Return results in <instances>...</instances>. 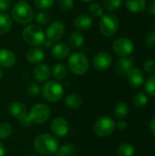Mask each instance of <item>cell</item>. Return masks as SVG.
I'll return each mask as SVG.
<instances>
[{"mask_svg":"<svg viewBox=\"0 0 155 156\" xmlns=\"http://www.w3.org/2000/svg\"><path fill=\"white\" fill-rule=\"evenodd\" d=\"M117 153L119 156H133L135 154V149L132 144L129 143H122L118 146Z\"/></svg>","mask_w":155,"mask_h":156,"instance_id":"cell-28","label":"cell"},{"mask_svg":"<svg viewBox=\"0 0 155 156\" xmlns=\"http://www.w3.org/2000/svg\"><path fill=\"white\" fill-rule=\"evenodd\" d=\"M41 95L46 101L56 103L63 98L64 88L59 81L48 80L41 87Z\"/></svg>","mask_w":155,"mask_h":156,"instance_id":"cell-3","label":"cell"},{"mask_svg":"<svg viewBox=\"0 0 155 156\" xmlns=\"http://www.w3.org/2000/svg\"><path fill=\"white\" fill-rule=\"evenodd\" d=\"M51 73L57 81H60L67 78V76L69 74V70L65 64L59 62V63H57L54 65Z\"/></svg>","mask_w":155,"mask_h":156,"instance_id":"cell-23","label":"cell"},{"mask_svg":"<svg viewBox=\"0 0 155 156\" xmlns=\"http://www.w3.org/2000/svg\"><path fill=\"white\" fill-rule=\"evenodd\" d=\"M54 3L55 0H34L35 5L41 10H46L50 8Z\"/></svg>","mask_w":155,"mask_h":156,"instance_id":"cell-36","label":"cell"},{"mask_svg":"<svg viewBox=\"0 0 155 156\" xmlns=\"http://www.w3.org/2000/svg\"><path fill=\"white\" fill-rule=\"evenodd\" d=\"M5 149L4 144L0 142V156H5Z\"/></svg>","mask_w":155,"mask_h":156,"instance_id":"cell-46","label":"cell"},{"mask_svg":"<svg viewBox=\"0 0 155 156\" xmlns=\"http://www.w3.org/2000/svg\"><path fill=\"white\" fill-rule=\"evenodd\" d=\"M17 60L16 55L8 48L0 49V68L9 69L16 65Z\"/></svg>","mask_w":155,"mask_h":156,"instance_id":"cell-15","label":"cell"},{"mask_svg":"<svg viewBox=\"0 0 155 156\" xmlns=\"http://www.w3.org/2000/svg\"><path fill=\"white\" fill-rule=\"evenodd\" d=\"M103 7L108 11H115L119 9L122 4V0H103Z\"/></svg>","mask_w":155,"mask_h":156,"instance_id":"cell-34","label":"cell"},{"mask_svg":"<svg viewBox=\"0 0 155 156\" xmlns=\"http://www.w3.org/2000/svg\"><path fill=\"white\" fill-rule=\"evenodd\" d=\"M127 80L129 84L133 88H140L144 83V74L143 71L139 68H132L126 74Z\"/></svg>","mask_w":155,"mask_h":156,"instance_id":"cell-14","label":"cell"},{"mask_svg":"<svg viewBox=\"0 0 155 156\" xmlns=\"http://www.w3.org/2000/svg\"><path fill=\"white\" fill-rule=\"evenodd\" d=\"M51 54L56 59H65L69 57L70 55V48L68 44L64 42H59L55 44L52 47L51 49Z\"/></svg>","mask_w":155,"mask_h":156,"instance_id":"cell-17","label":"cell"},{"mask_svg":"<svg viewBox=\"0 0 155 156\" xmlns=\"http://www.w3.org/2000/svg\"><path fill=\"white\" fill-rule=\"evenodd\" d=\"M51 114L50 108L48 104L43 102L36 103L32 106L30 109V112H28V116L32 122V123L35 124H43L46 122L48 121Z\"/></svg>","mask_w":155,"mask_h":156,"instance_id":"cell-8","label":"cell"},{"mask_svg":"<svg viewBox=\"0 0 155 156\" xmlns=\"http://www.w3.org/2000/svg\"><path fill=\"white\" fill-rule=\"evenodd\" d=\"M144 90L149 96L155 97V73L151 75L144 82Z\"/></svg>","mask_w":155,"mask_h":156,"instance_id":"cell-30","label":"cell"},{"mask_svg":"<svg viewBox=\"0 0 155 156\" xmlns=\"http://www.w3.org/2000/svg\"><path fill=\"white\" fill-rule=\"evenodd\" d=\"M13 133V127L7 122H3L0 123V140L8 139Z\"/></svg>","mask_w":155,"mask_h":156,"instance_id":"cell-29","label":"cell"},{"mask_svg":"<svg viewBox=\"0 0 155 156\" xmlns=\"http://www.w3.org/2000/svg\"><path fill=\"white\" fill-rule=\"evenodd\" d=\"M74 26L79 31H86L93 26V18L88 14H80L74 20Z\"/></svg>","mask_w":155,"mask_h":156,"instance_id":"cell-18","label":"cell"},{"mask_svg":"<svg viewBox=\"0 0 155 156\" xmlns=\"http://www.w3.org/2000/svg\"><path fill=\"white\" fill-rule=\"evenodd\" d=\"M128 123L124 120H119L118 122H116V128H118L120 131H123L127 128Z\"/></svg>","mask_w":155,"mask_h":156,"instance_id":"cell-43","label":"cell"},{"mask_svg":"<svg viewBox=\"0 0 155 156\" xmlns=\"http://www.w3.org/2000/svg\"><path fill=\"white\" fill-rule=\"evenodd\" d=\"M135 59L132 57L120 58L115 65V70L120 76H126L128 71L134 67Z\"/></svg>","mask_w":155,"mask_h":156,"instance_id":"cell-16","label":"cell"},{"mask_svg":"<svg viewBox=\"0 0 155 156\" xmlns=\"http://www.w3.org/2000/svg\"><path fill=\"white\" fill-rule=\"evenodd\" d=\"M116 129V122L110 116L100 117L93 125L94 133L101 138L108 137L112 134Z\"/></svg>","mask_w":155,"mask_h":156,"instance_id":"cell-6","label":"cell"},{"mask_svg":"<svg viewBox=\"0 0 155 156\" xmlns=\"http://www.w3.org/2000/svg\"><path fill=\"white\" fill-rule=\"evenodd\" d=\"M100 30L101 34L105 37H111L119 29V19L118 17L111 13H106L103 14V16L100 17Z\"/></svg>","mask_w":155,"mask_h":156,"instance_id":"cell-7","label":"cell"},{"mask_svg":"<svg viewBox=\"0 0 155 156\" xmlns=\"http://www.w3.org/2000/svg\"><path fill=\"white\" fill-rule=\"evenodd\" d=\"M52 44H53L52 41H50V40H48V39H45L42 45H43L45 48H50V47L52 46Z\"/></svg>","mask_w":155,"mask_h":156,"instance_id":"cell-45","label":"cell"},{"mask_svg":"<svg viewBox=\"0 0 155 156\" xmlns=\"http://www.w3.org/2000/svg\"><path fill=\"white\" fill-rule=\"evenodd\" d=\"M65 104L70 109H79L82 105V98L77 93H70L66 96Z\"/></svg>","mask_w":155,"mask_h":156,"instance_id":"cell-26","label":"cell"},{"mask_svg":"<svg viewBox=\"0 0 155 156\" xmlns=\"http://www.w3.org/2000/svg\"><path fill=\"white\" fill-rule=\"evenodd\" d=\"M82 2H84V3H90V2H92L93 0H81Z\"/></svg>","mask_w":155,"mask_h":156,"instance_id":"cell-49","label":"cell"},{"mask_svg":"<svg viewBox=\"0 0 155 156\" xmlns=\"http://www.w3.org/2000/svg\"><path fill=\"white\" fill-rule=\"evenodd\" d=\"M35 19H36V22L37 23L38 26H46V25L48 24L50 16H49V15H48V13L47 11L41 10L37 14Z\"/></svg>","mask_w":155,"mask_h":156,"instance_id":"cell-33","label":"cell"},{"mask_svg":"<svg viewBox=\"0 0 155 156\" xmlns=\"http://www.w3.org/2000/svg\"><path fill=\"white\" fill-rule=\"evenodd\" d=\"M126 7L132 13H142L146 9V0H125Z\"/></svg>","mask_w":155,"mask_h":156,"instance_id":"cell-22","label":"cell"},{"mask_svg":"<svg viewBox=\"0 0 155 156\" xmlns=\"http://www.w3.org/2000/svg\"><path fill=\"white\" fill-rule=\"evenodd\" d=\"M143 68L147 73H154L155 72V59L149 58L145 60L143 64Z\"/></svg>","mask_w":155,"mask_h":156,"instance_id":"cell-39","label":"cell"},{"mask_svg":"<svg viewBox=\"0 0 155 156\" xmlns=\"http://www.w3.org/2000/svg\"><path fill=\"white\" fill-rule=\"evenodd\" d=\"M26 93L31 98H35L39 95L41 93V87L39 86L38 82H30L26 87Z\"/></svg>","mask_w":155,"mask_h":156,"instance_id":"cell-31","label":"cell"},{"mask_svg":"<svg viewBox=\"0 0 155 156\" xmlns=\"http://www.w3.org/2000/svg\"><path fill=\"white\" fill-rule=\"evenodd\" d=\"M8 112L11 116L14 118H16L17 120L22 119L26 115H27V109L26 106L20 102V101H13L8 105Z\"/></svg>","mask_w":155,"mask_h":156,"instance_id":"cell-19","label":"cell"},{"mask_svg":"<svg viewBox=\"0 0 155 156\" xmlns=\"http://www.w3.org/2000/svg\"><path fill=\"white\" fill-rule=\"evenodd\" d=\"M3 76H4V72H3V70H2V69L0 68V80L3 79Z\"/></svg>","mask_w":155,"mask_h":156,"instance_id":"cell-47","label":"cell"},{"mask_svg":"<svg viewBox=\"0 0 155 156\" xmlns=\"http://www.w3.org/2000/svg\"><path fill=\"white\" fill-rule=\"evenodd\" d=\"M58 6L61 10L68 12L70 11L74 6L73 0H58Z\"/></svg>","mask_w":155,"mask_h":156,"instance_id":"cell-38","label":"cell"},{"mask_svg":"<svg viewBox=\"0 0 155 156\" xmlns=\"http://www.w3.org/2000/svg\"><path fill=\"white\" fill-rule=\"evenodd\" d=\"M29 156H37V154H30Z\"/></svg>","mask_w":155,"mask_h":156,"instance_id":"cell-50","label":"cell"},{"mask_svg":"<svg viewBox=\"0 0 155 156\" xmlns=\"http://www.w3.org/2000/svg\"><path fill=\"white\" fill-rule=\"evenodd\" d=\"M53 155H54V156H64L63 154H61V153H60V152H58H58H57L56 154H54Z\"/></svg>","mask_w":155,"mask_h":156,"instance_id":"cell-48","label":"cell"},{"mask_svg":"<svg viewBox=\"0 0 155 156\" xmlns=\"http://www.w3.org/2000/svg\"><path fill=\"white\" fill-rule=\"evenodd\" d=\"M68 68L73 74L81 76L89 70L90 62L83 52H75L69 57Z\"/></svg>","mask_w":155,"mask_h":156,"instance_id":"cell-5","label":"cell"},{"mask_svg":"<svg viewBox=\"0 0 155 156\" xmlns=\"http://www.w3.org/2000/svg\"><path fill=\"white\" fill-rule=\"evenodd\" d=\"M144 44L148 48H155V30H151L145 35Z\"/></svg>","mask_w":155,"mask_h":156,"instance_id":"cell-37","label":"cell"},{"mask_svg":"<svg viewBox=\"0 0 155 156\" xmlns=\"http://www.w3.org/2000/svg\"><path fill=\"white\" fill-rule=\"evenodd\" d=\"M64 34H65V26L60 20H55L51 22L48 26L45 32V36L47 39L52 42H56L61 39Z\"/></svg>","mask_w":155,"mask_h":156,"instance_id":"cell-10","label":"cell"},{"mask_svg":"<svg viewBox=\"0 0 155 156\" xmlns=\"http://www.w3.org/2000/svg\"><path fill=\"white\" fill-rule=\"evenodd\" d=\"M18 122H19V124L22 126V127H29L31 124H32V122H31V120H30V118H29V116H28V113H27V115H26L25 117H23L22 119H20V120H18Z\"/></svg>","mask_w":155,"mask_h":156,"instance_id":"cell-41","label":"cell"},{"mask_svg":"<svg viewBox=\"0 0 155 156\" xmlns=\"http://www.w3.org/2000/svg\"><path fill=\"white\" fill-rule=\"evenodd\" d=\"M12 5V0H0V11L5 12Z\"/></svg>","mask_w":155,"mask_h":156,"instance_id":"cell-40","label":"cell"},{"mask_svg":"<svg viewBox=\"0 0 155 156\" xmlns=\"http://www.w3.org/2000/svg\"><path fill=\"white\" fill-rule=\"evenodd\" d=\"M129 105L127 102L125 101H120L118 102L115 107H114V116L116 119L118 120H123L124 118H126L129 114Z\"/></svg>","mask_w":155,"mask_h":156,"instance_id":"cell-25","label":"cell"},{"mask_svg":"<svg viewBox=\"0 0 155 156\" xmlns=\"http://www.w3.org/2000/svg\"><path fill=\"white\" fill-rule=\"evenodd\" d=\"M13 25V20L9 15L5 12H0V35L7 34Z\"/></svg>","mask_w":155,"mask_h":156,"instance_id":"cell-24","label":"cell"},{"mask_svg":"<svg viewBox=\"0 0 155 156\" xmlns=\"http://www.w3.org/2000/svg\"><path fill=\"white\" fill-rule=\"evenodd\" d=\"M51 76V69L46 63H39L33 69V78L37 82H46Z\"/></svg>","mask_w":155,"mask_h":156,"instance_id":"cell-13","label":"cell"},{"mask_svg":"<svg viewBox=\"0 0 155 156\" xmlns=\"http://www.w3.org/2000/svg\"><path fill=\"white\" fill-rule=\"evenodd\" d=\"M68 42H69V46L70 48L78 50L84 45L85 39L80 32L73 31L69 34V36L68 37Z\"/></svg>","mask_w":155,"mask_h":156,"instance_id":"cell-21","label":"cell"},{"mask_svg":"<svg viewBox=\"0 0 155 156\" xmlns=\"http://www.w3.org/2000/svg\"><path fill=\"white\" fill-rule=\"evenodd\" d=\"M89 11L90 15L94 17H101L103 16V6L99 3H92L89 6Z\"/></svg>","mask_w":155,"mask_h":156,"instance_id":"cell-35","label":"cell"},{"mask_svg":"<svg viewBox=\"0 0 155 156\" xmlns=\"http://www.w3.org/2000/svg\"><path fill=\"white\" fill-rule=\"evenodd\" d=\"M112 57L109 52L100 51L94 56L92 64L97 70L103 71L111 68V66L112 65Z\"/></svg>","mask_w":155,"mask_h":156,"instance_id":"cell-12","label":"cell"},{"mask_svg":"<svg viewBox=\"0 0 155 156\" xmlns=\"http://www.w3.org/2000/svg\"><path fill=\"white\" fill-rule=\"evenodd\" d=\"M147 11L151 16H155V0L151 1L148 5H146Z\"/></svg>","mask_w":155,"mask_h":156,"instance_id":"cell-42","label":"cell"},{"mask_svg":"<svg viewBox=\"0 0 155 156\" xmlns=\"http://www.w3.org/2000/svg\"><path fill=\"white\" fill-rule=\"evenodd\" d=\"M149 128H150L151 133L155 137V116H153V117L151 119L150 123H149Z\"/></svg>","mask_w":155,"mask_h":156,"instance_id":"cell-44","label":"cell"},{"mask_svg":"<svg viewBox=\"0 0 155 156\" xmlns=\"http://www.w3.org/2000/svg\"><path fill=\"white\" fill-rule=\"evenodd\" d=\"M21 1H26V0H21Z\"/></svg>","mask_w":155,"mask_h":156,"instance_id":"cell-51","label":"cell"},{"mask_svg":"<svg viewBox=\"0 0 155 156\" xmlns=\"http://www.w3.org/2000/svg\"><path fill=\"white\" fill-rule=\"evenodd\" d=\"M148 104V96L143 91H138L133 97V105L138 109H143Z\"/></svg>","mask_w":155,"mask_h":156,"instance_id":"cell-27","label":"cell"},{"mask_svg":"<svg viewBox=\"0 0 155 156\" xmlns=\"http://www.w3.org/2000/svg\"><path fill=\"white\" fill-rule=\"evenodd\" d=\"M26 59L31 64H39L43 61L45 58V53L42 48L38 47H33L29 48L26 52Z\"/></svg>","mask_w":155,"mask_h":156,"instance_id":"cell-20","label":"cell"},{"mask_svg":"<svg viewBox=\"0 0 155 156\" xmlns=\"http://www.w3.org/2000/svg\"><path fill=\"white\" fill-rule=\"evenodd\" d=\"M11 18L20 25H29L35 18L33 8L26 1L16 2L11 9Z\"/></svg>","mask_w":155,"mask_h":156,"instance_id":"cell-2","label":"cell"},{"mask_svg":"<svg viewBox=\"0 0 155 156\" xmlns=\"http://www.w3.org/2000/svg\"><path fill=\"white\" fill-rule=\"evenodd\" d=\"M22 37L26 44L32 47H38L42 45L44 40L46 39L45 32L42 27L35 24L26 25L23 28Z\"/></svg>","mask_w":155,"mask_h":156,"instance_id":"cell-4","label":"cell"},{"mask_svg":"<svg viewBox=\"0 0 155 156\" xmlns=\"http://www.w3.org/2000/svg\"><path fill=\"white\" fill-rule=\"evenodd\" d=\"M58 152L64 156H75L77 154V147L71 144H65L59 147Z\"/></svg>","mask_w":155,"mask_h":156,"instance_id":"cell-32","label":"cell"},{"mask_svg":"<svg viewBox=\"0 0 155 156\" xmlns=\"http://www.w3.org/2000/svg\"><path fill=\"white\" fill-rule=\"evenodd\" d=\"M134 45L131 39L125 37L116 38L112 43V50L121 58L130 57L133 52Z\"/></svg>","mask_w":155,"mask_h":156,"instance_id":"cell-9","label":"cell"},{"mask_svg":"<svg viewBox=\"0 0 155 156\" xmlns=\"http://www.w3.org/2000/svg\"><path fill=\"white\" fill-rule=\"evenodd\" d=\"M35 151L44 156L53 155L59 149V143L56 136L50 133H41L37 135L33 144Z\"/></svg>","mask_w":155,"mask_h":156,"instance_id":"cell-1","label":"cell"},{"mask_svg":"<svg viewBox=\"0 0 155 156\" xmlns=\"http://www.w3.org/2000/svg\"><path fill=\"white\" fill-rule=\"evenodd\" d=\"M50 130L52 134L57 138H63L68 135L69 132V122L62 116H58L54 118L50 123Z\"/></svg>","mask_w":155,"mask_h":156,"instance_id":"cell-11","label":"cell"}]
</instances>
